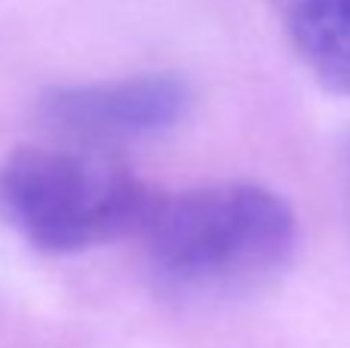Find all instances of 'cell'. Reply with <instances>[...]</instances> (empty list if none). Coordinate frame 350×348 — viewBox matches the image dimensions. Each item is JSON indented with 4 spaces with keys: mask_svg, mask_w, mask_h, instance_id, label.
<instances>
[{
    "mask_svg": "<svg viewBox=\"0 0 350 348\" xmlns=\"http://www.w3.org/2000/svg\"><path fill=\"white\" fill-rule=\"evenodd\" d=\"M151 269L191 296H234L277 277L298 247L283 195L255 182L203 185L157 197L142 225Z\"/></svg>",
    "mask_w": 350,
    "mask_h": 348,
    "instance_id": "cell-1",
    "label": "cell"
},
{
    "mask_svg": "<svg viewBox=\"0 0 350 348\" xmlns=\"http://www.w3.org/2000/svg\"><path fill=\"white\" fill-rule=\"evenodd\" d=\"M191 86L170 71L126 74L49 90L40 108L53 127L83 142L148 139L172 129L191 108Z\"/></svg>",
    "mask_w": 350,
    "mask_h": 348,
    "instance_id": "cell-3",
    "label": "cell"
},
{
    "mask_svg": "<svg viewBox=\"0 0 350 348\" xmlns=\"http://www.w3.org/2000/svg\"><path fill=\"white\" fill-rule=\"evenodd\" d=\"M157 197L92 145H18L0 160V219L40 253H80L142 232Z\"/></svg>",
    "mask_w": 350,
    "mask_h": 348,
    "instance_id": "cell-2",
    "label": "cell"
},
{
    "mask_svg": "<svg viewBox=\"0 0 350 348\" xmlns=\"http://www.w3.org/2000/svg\"><path fill=\"white\" fill-rule=\"evenodd\" d=\"M273 10L310 77L350 96V0H273Z\"/></svg>",
    "mask_w": 350,
    "mask_h": 348,
    "instance_id": "cell-4",
    "label": "cell"
}]
</instances>
